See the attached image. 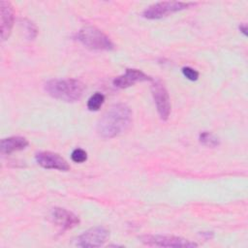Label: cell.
I'll use <instances>...</instances> for the list:
<instances>
[{"label": "cell", "mask_w": 248, "mask_h": 248, "mask_svg": "<svg viewBox=\"0 0 248 248\" xmlns=\"http://www.w3.org/2000/svg\"><path fill=\"white\" fill-rule=\"evenodd\" d=\"M36 162L44 169L47 170H58L67 171L70 170L68 162L61 157L59 154L50 151H42L36 154Z\"/></svg>", "instance_id": "obj_8"}, {"label": "cell", "mask_w": 248, "mask_h": 248, "mask_svg": "<svg viewBox=\"0 0 248 248\" xmlns=\"http://www.w3.org/2000/svg\"><path fill=\"white\" fill-rule=\"evenodd\" d=\"M182 74L184 75V77L186 78H188L189 80H192V81H195L199 78V72L191 67L182 68Z\"/></svg>", "instance_id": "obj_16"}, {"label": "cell", "mask_w": 248, "mask_h": 248, "mask_svg": "<svg viewBox=\"0 0 248 248\" xmlns=\"http://www.w3.org/2000/svg\"><path fill=\"white\" fill-rule=\"evenodd\" d=\"M71 158L75 163H83L87 160V153L82 148H76L73 150Z\"/></svg>", "instance_id": "obj_15"}, {"label": "cell", "mask_w": 248, "mask_h": 248, "mask_svg": "<svg viewBox=\"0 0 248 248\" xmlns=\"http://www.w3.org/2000/svg\"><path fill=\"white\" fill-rule=\"evenodd\" d=\"M199 140L202 144L207 147H215L220 143L219 139L210 132H202L199 136Z\"/></svg>", "instance_id": "obj_13"}, {"label": "cell", "mask_w": 248, "mask_h": 248, "mask_svg": "<svg viewBox=\"0 0 248 248\" xmlns=\"http://www.w3.org/2000/svg\"><path fill=\"white\" fill-rule=\"evenodd\" d=\"M104 102H105V96L100 92H96L88 99L87 108L91 111L99 110V108L102 107Z\"/></svg>", "instance_id": "obj_14"}, {"label": "cell", "mask_w": 248, "mask_h": 248, "mask_svg": "<svg viewBox=\"0 0 248 248\" xmlns=\"http://www.w3.org/2000/svg\"><path fill=\"white\" fill-rule=\"evenodd\" d=\"M193 3L181 1H163L148 6L142 13L143 17L147 19H160L178 11L189 8Z\"/></svg>", "instance_id": "obj_4"}, {"label": "cell", "mask_w": 248, "mask_h": 248, "mask_svg": "<svg viewBox=\"0 0 248 248\" xmlns=\"http://www.w3.org/2000/svg\"><path fill=\"white\" fill-rule=\"evenodd\" d=\"M141 241L148 246L157 247H173V248H192L197 247L198 244L192 242L186 238L175 236V235H165V234H149L140 237Z\"/></svg>", "instance_id": "obj_5"}, {"label": "cell", "mask_w": 248, "mask_h": 248, "mask_svg": "<svg viewBox=\"0 0 248 248\" xmlns=\"http://www.w3.org/2000/svg\"><path fill=\"white\" fill-rule=\"evenodd\" d=\"M50 218L63 231L73 229L79 224V218L75 213L62 207L53 208L50 212Z\"/></svg>", "instance_id": "obj_9"}, {"label": "cell", "mask_w": 248, "mask_h": 248, "mask_svg": "<svg viewBox=\"0 0 248 248\" xmlns=\"http://www.w3.org/2000/svg\"><path fill=\"white\" fill-rule=\"evenodd\" d=\"M28 140L23 137H10L1 140V153L11 154L15 151H19L26 148Z\"/></svg>", "instance_id": "obj_12"}, {"label": "cell", "mask_w": 248, "mask_h": 248, "mask_svg": "<svg viewBox=\"0 0 248 248\" xmlns=\"http://www.w3.org/2000/svg\"><path fill=\"white\" fill-rule=\"evenodd\" d=\"M151 92L160 118L162 120H167L170 113V101L165 85L161 80H153Z\"/></svg>", "instance_id": "obj_7"}, {"label": "cell", "mask_w": 248, "mask_h": 248, "mask_svg": "<svg viewBox=\"0 0 248 248\" xmlns=\"http://www.w3.org/2000/svg\"><path fill=\"white\" fill-rule=\"evenodd\" d=\"M78 40L87 48L94 50H110L114 47L108 35L95 26H83L77 35Z\"/></svg>", "instance_id": "obj_3"}, {"label": "cell", "mask_w": 248, "mask_h": 248, "mask_svg": "<svg viewBox=\"0 0 248 248\" xmlns=\"http://www.w3.org/2000/svg\"><path fill=\"white\" fill-rule=\"evenodd\" d=\"M23 24L25 26V30H26L28 38L33 40L37 36V27L35 26V24L33 22H31L29 20H25Z\"/></svg>", "instance_id": "obj_17"}, {"label": "cell", "mask_w": 248, "mask_h": 248, "mask_svg": "<svg viewBox=\"0 0 248 248\" xmlns=\"http://www.w3.org/2000/svg\"><path fill=\"white\" fill-rule=\"evenodd\" d=\"M1 39L5 41L9 38L14 25V9L10 2L1 1Z\"/></svg>", "instance_id": "obj_11"}, {"label": "cell", "mask_w": 248, "mask_h": 248, "mask_svg": "<svg viewBox=\"0 0 248 248\" xmlns=\"http://www.w3.org/2000/svg\"><path fill=\"white\" fill-rule=\"evenodd\" d=\"M109 231L102 226L94 227L77 238V245L83 248H94L103 246L108 239Z\"/></svg>", "instance_id": "obj_6"}, {"label": "cell", "mask_w": 248, "mask_h": 248, "mask_svg": "<svg viewBox=\"0 0 248 248\" xmlns=\"http://www.w3.org/2000/svg\"><path fill=\"white\" fill-rule=\"evenodd\" d=\"M146 80H152V78L144 74L142 71L139 69H126L125 73L123 75H120L116 77L112 83L115 87L118 88H127L130 87L137 82L146 81Z\"/></svg>", "instance_id": "obj_10"}, {"label": "cell", "mask_w": 248, "mask_h": 248, "mask_svg": "<svg viewBox=\"0 0 248 248\" xmlns=\"http://www.w3.org/2000/svg\"><path fill=\"white\" fill-rule=\"evenodd\" d=\"M239 29H240V31L245 35V36H247V26H246V24H242V25H240L239 26Z\"/></svg>", "instance_id": "obj_18"}, {"label": "cell", "mask_w": 248, "mask_h": 248, "mask_svg": "<svg viewBox=\"0 0 248 248\" xmlns=\"http://www.w3.org/2000/svg\"><path fill=\"white\" fill-rule=\"evenodd\" d=\"M45 90L54 99L72 103L81 98L85 84L75 78L51 79L46 82Z\"/></svg>", "instance_id": "obj_2"}, {"label": "cell", "mask_w": 248, "mask_h": 248, "mask_svg": "<svg viewBox=\"0 0 248 248\" xmlns=\"http://www.w3.org/2000/svg\"><path fill=\"white\" fill-rule=\"evenodd\" d=\"M132 121V111L125 104L111 106L99 119L97 133L103 139H111L124 133Z\"/></svg>", "instance_id": "obj_1"}]
</instances>
